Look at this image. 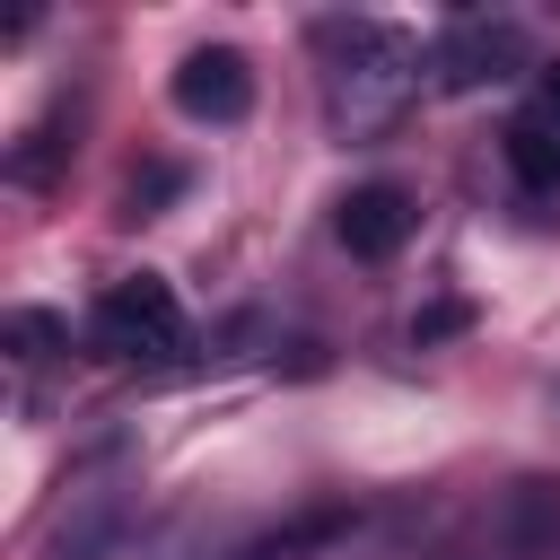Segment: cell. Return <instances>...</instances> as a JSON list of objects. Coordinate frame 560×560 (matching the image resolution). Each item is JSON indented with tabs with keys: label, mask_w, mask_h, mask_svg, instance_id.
<instances>
[{
	"label": "cell",
	"mask_w": 560,
	"mask_h": 560,
	"mask_svg": "<svg viewBox=\"0 0 560 560\" xmlns=\"http://www.w3.org/2000/svg\"><path fill=\"white\" fill-rule=\"evenodd\" d=\"M315 52H324V114L341 140L394 131L402 105L420 96V61H429L394 18H324Z\"/></svg>",
	"instance_id": "1"
},
{
	"label": "cell",
	"mask_w": 560,
	"mask_h": 560,
	"mask_svg": "<svg viewBox=\"0 0 560 560\" xmlns=\"http://www.w3.org/2000/svg\"><path fill=\"white\" fill-rule=\"evenodd\" d=\"M184 341H192V332H184V306H175V289H166L158 271H131V280H114V289L88 306V350H96V359L166 368Z\"/></svg>",
	"instance_id": "2"
},
{
	"label": "cell",
	"mask_w": 560,
	"mask_h": 560,
	"mask_svg": "<svg viewBox=\"0 0 560 560\" xmlns=\"http://www.w3.org/2000/svg\"><path fill=\"white\" fill-rule=\"evenodd\" d=\"M534 61L525 26L516 18H490V9H464L429 35V88L438 96H472V88H508L516 70Z\"/></svg>",
	"instance_id": "3"
},
{
	"label": "cell",
	"mask_w": 560,
	"mask_h": 560,
	"mask_svg": "<svg viewBox=\"0 0 560 560\" xmlns=\"http://www.w3.org/2000/svg\"><path fill=\"white\" fill-rule=\"evenodd\" d=\"M175 105H184L192 122H245V114H254V70H245V52H236V44H192V52L175 61Z\"/></svg>",
	"instance_id": "4"
},
{
	"label": "cell",
	"mask_w": 560,
	"mask_h": 560,
	"mask_svg": "<svg viewBox=\"0 0 560 560\" xmlns=\"http://www.w3.org/2000/svg\"><path fill=\"white\" fill-rule=\"evenodd\" d=\"M411 228H420V201H411L402 184H359V192L341 201V245H350L359 262H394V254L411 245Z\"/></svg>",
	"instance_id": "5"
},
{
	"label": "cell",
	"mask_w": 560,
	"mask_h": 560,
	"mask_svg": "<svg viewBox=\"0 0 560 560\" xmlns=\"http://www.w3.org/2000/svg\"><path fill=\"white\" fill-rule=\"evenodd\" d=\"M499 158H508V175H516L525 192H560V131H551L542 114H516V122L499 131Z\"/></svg>",
	"instance_id": "6"
},
{
	"label": "cell",
	"mask_w": 560,
	"mask_h": 560,
	"mask_svg": "<svg viewBox=\"0 0 560 560\" xmlns=\"http://www.w3.org/2000/svg\"><path fill=\"white\" fill-rule=\"evenodd\" d=\"M341 525H350V516H341V508H315V516H298V525H280V534H262V542H245V551H236V560H298V551H306V542H332V534H341Z\"/></svg>",
	"instance_id": "7"
},
{
	"label": "cell",
	"mask_w": 560,
	"mask_h": 560,
	"mask_svg": "<svg viewBox=\"0 0 560 560\" xmlns=\"http://www.w3.org/2000/svg\"><path fill=\"white\" fill-rule=\"evenodd\" d=\"M0 341H9V359H18V368H35V359H52V350H61V315L18 306V315L0 324Z\"/></svg>",
	"instance_id": "8"
},
{
	"label": "cell",
	"mask_w": 560,
	"mask_h": 560,
	"mask_svg": "<svg viewBox=\"0 0 560 560\" xmlns=\"http://www.w3.org/2000/svg\"><path fill=\"white\" fill-rule=\"evenodd\" d=\"M175 184H184V175H175V166H149V175H140V184H131V210H149V201H166V192H175Z\"/></svg>",
	"instance_id": "9"
},
{
	"label": "cell",
	"mask_w": 560,
	"mask_h": 560,
	"mask_svg": "<svg viewBox=\"0 0 560 560\" xmlns=\"http://www.w3.org/2000/svg\"><path fill=\"white\" fill-rule=\"evenodd\" d=\"M455 324H464V306H455V298H446V306H429V315H420V324H411V341H438V332H455Z\"/></svg>",
	"instance_id": "10"
},
{
	"label": "cell",
	"mask_w": 560,
	"mask_h": 560,
	"mask_svg": "<svg viewBox=\"0 0 560 560\" xmlns=\"http://www.w3.org/2000/svg\"><path fill=\"white\" fill-rule=\"evenodd\" d=\"M542 122L560 131V61H542Z\"/></svg>",
	"instance_id": "11"
}]
</instances>
